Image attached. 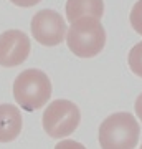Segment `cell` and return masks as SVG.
<instances>
[{
	"label": "cell",
	"mask_w": 142,
	"mask_h": 149,
	"mask_svg": "<svg viewBox=\"0 0 142 149\" xmlns=\"http://www.w3.org/2000/svg\"><path fill=\"white\" fill-rule=\"evenodd\" d=\"M69 50L79 58H93L106 45V30L96 18H81L71 23L66 35Z\"/></svg>",
	"instance_id": "3"
},
{
	"label": "cell",
	"mask_w": 142,
	"mask_h": 149,
	"mask_svg": "<svg viewBox=\"0 0 142 149\" xmlns=\"http://www.w3.org/2000/svg\"><path fill=\"white\" fill-rule=\"evenodd\" d=\"M134 108H136V114L139 118H141V121H142V93L139 96H137V100H136V104H134Z\"/></svg>",
	"instance_id": "13"
},
{
	"label": "cell",
	"mask_w": 142,
	"mask_h": 149,
	"mask_svg": "<svg viewBox=\"0 0 142 149\" xmlns=\"http://www.w3.org/2000/svg\"><path fill=\"white\" fill-rule=\"evenodd\" d=\"M129 68L134 74L142 78V42L132 47V50L129 52Z\"/></svg>",
	"instance_id": "9"
},
{
	"label": "cell",
	"mask_w": 142,
	"mask_h": 149,
	"mask_svg": "<svg viewBox=\"0 0 142 149\" xmlns=\"http://www.w3.org/2000/svg\"><path fill=\"white\" fill-rule=\"evenodd\" d=\"M55 149H86L81 143H76V141H71V139H64V141H60Z\"/></svg>",
	"instance_id": "11"
},
{
	"label": "cell",
	"mask_w": 142,
	"mask_h": 149,
	"mask_svg": "<svg viewBox=\"0 0 142 149\" xmlns=\"http://www.w3.org/2000/svg\"><path fill=\"white\" fill-rule=\"evenodd\" d=\"M81 121L79 108L69 100H55L43 113V129L53 139H61L76 131Z\"/></svg>",
	"instance_id": "4"
},
{
	"label": "cell",
	"mask_w": 142,
	"mask_h": 149,
	"mask_svg": "<svg viewBox=\"0 0 142 149\" xmlns=\"http://www.w3.org/2000/svg\"><path fill=\"white\" fill-rule=\"evenodd\" d=\"M141 128L129 113H114L99 126L101 149H134L139 143Z\"/></svg>",
	"instance_id": "2"
},
{
	"label": "cell",
	"mask_w": 142,
	"mask_h": 149,
	"mask_svg": "<svg viewBox=\"0 0 142 149\" xmlns=\"http://www.w3.org/2000/svg\"><path fill=\"white\" fill-rule=\"evenodd\" d=\"M141 149H142V144H141Z\"/></svg>",
	"instance_id": "14"
},
{
	"label": "cell",
	"mask_w": 142,
	"mask_h": 149,
	"mask_svg": "<svg viewBox=\"0 0 142 149\" xmlns=\"http://www.w3.org/2000/svg\"><path fill=\"white\" fill-rule=\"evenodd\" d=\"M30 38L21 30H7L0 35V66H18L30 55Z\"/></svg>",
	"instance_id": "6"
},
{
	"label": "cell",
	"mask_w": 142,
	"mask_h": 149,
	"mask_svg": "<svg viewBox=\"0 0 142 149\" xmlns=\"http://www.w3.org/2000/svg\"><path fill=\"white\" fill-rule=\"evenodd\" d=\"M13 5L17 7H33V5H37V3H40L42 0H10Z\"/></svg>",
	"instance_id": "12"
},
{
	"label": "cell",
	"mask_w": 142,
	"mask_h": 149,
	"mask_svg": "<svg viewBox=\"0 0 142 149\" xmlns=\"http://www.w3.org/2000/svg\"><path fill=\"white\" fill-rule=\"evenodd\" d=\"M32 35L45 47H56L66 35L64 18L55 10H40L32 18Z\"/></svg>",
	"instance_id": "5"
},
{
	"label": "cell",
	"mask_w": 142,
	"mask_h": 149,
	"mask_svg": "<svg viewBox=\"0 0 142 149\" xmlns=\"http://www.w3.org/2000/svg\"><path fill=\"white\" fill-rule=\"evenodd\" d=\"M131 25L139 35H142V0H137L131 10Z\"/></svg>",
	"instance_id": "10"
},
{
	"label": "cell",
	"mask_w": 142,
	"mask_h": 149,
	"mask_svg": "<svg viewBox=\"0 0 142 149\" xmlns=\"http://www.w3.org/2000/svg\"><path fill=\"white\" fill-rule=\"evenodd\" d=\"M51 96V81L45 71L28 68L13 81V98L25 111H37Z\"/></svg>",
	"instance_id": "1"
},
{
	"label": "cell",
	"mask_w": 142,
	"mask_h": 149,
	"mask_svg": "<svg viewBox=\"0 0 142 149\" xmlns=\"http://www.w3.org/2000/svg\"><path fill=\"white\" fill-rule=\"evenodd\" d=\"M23 128L20 109L13 104H0V143H10L18 138Z\"/></svg>",
	"instance_id": "7"
},
{
	"label": "cell",
	"mask_w": 142,
	"mask_h": 149,
	"mask_svg": "<svg viewBox=\"0 0 142 149\" xmlns=\"http://www.w3.org/2000/svg\"><path fill=\"white\" fill-rule=\"evenodd\" d=\"M103 13H104L103 0H68L66 2V18L71 23L81 18L99 20Z\"/></svg>",
	"instance_id": "8"
}]
</instances>
